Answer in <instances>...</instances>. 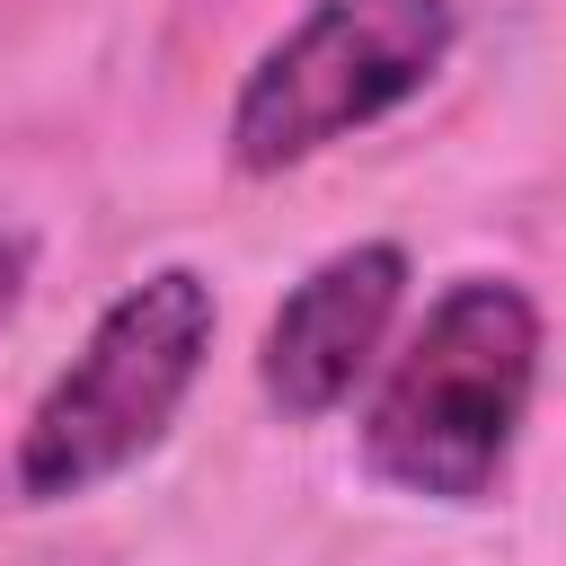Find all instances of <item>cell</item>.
<instances>
[{
	"instance_id": "obj_1",
	"label": "cell",
	"mask_w": 566,
	"mask_h": 566,
	"mask_svg": "<svg viewBox=\"0 0 566 566\" xmlns=\"http://www.w3.org/2000/svg\"><path fill=\"white\" fill-rule=\"evenodd\" d=\"M539 389V301L504 274H460L433 292L416 336L389 354L363 407V469L398 495L486 504L513 469Z\"/></svg>"
},
{
	"instance_id": "obj_2",
	"label": "cell",
	"mask_w": 566,
	"mask_h": 566,
	"mask_svg": "<svg viewBox=\"0 0 566 566\" xmlns=\"http://www.w3.org/2000/svg\"><path fill=\"white\" fill-rule=\"evenodd\" d=\"M212 327H221V301L195 265H159L142 283H124L18 433V460H9L18 495L71 504V495H97L106 478H124L142 451H159L186 389L203 380Z\"/></svg>"
},
{
	"instance_id": "obj_3",
	"label": "cell",
	"mask_w": 566,
	"mask_h": 566,
	"mask_svg": "<svg viewBox=\"0 0 566 566\" xmlns=\"http://www.w3.org/2000/svg\"><path fill=\"white\" fill-rule=\"evenodd\" d=\"M460 44V0H310L230 97V168L283 177L398 115Z\"/></svg>"
},
{
	"instance_id": "obj_4",
	"label": "cell",
	"mask_w": 566,
	"mask_h": 566,
	"mask_svg": "<svg viewBox=\"0 0 566 566\" xmlns=\"http://www.w3.org/2000/svg\"><path fill=\"white\" fill-rule=\"evenodd\" d=\"M398 301H407V248L398 239H363V248L318 256L283 292V310L265 318V345H256V389L274 398V416L283 424L336 416L363 389V371L380 363Z\"/></svg>"
},
{
	"instance_id": "obj_5",
	"label": "cell",
	"mask_w": 566,
	"mask_h": 566,
	"mask_svg": "<svg viewBox=\"0 0 566 566\" xmlns=\"http://www.w3.org/2000/svg\"><path fill=\"white\" fill-rule=\"evenodd\" d=\"M27 265H35V248H27V230H9L0 221V318L27 301Z\"/></svg>"
}]
</instances>
